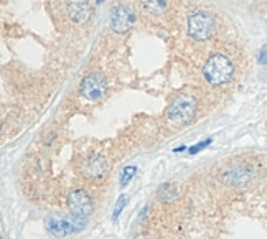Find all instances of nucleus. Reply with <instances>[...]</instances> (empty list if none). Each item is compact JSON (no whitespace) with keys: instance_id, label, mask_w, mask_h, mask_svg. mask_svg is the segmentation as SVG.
<instances>
[{"instance_id":"obj_1","label":"nucleus","mask_w":267,"mask_h":239,"mask_svg":"<svg viewBox=\"0 0 267 239\" xmlns=\"http://www.w3.org/2000/svg\"><path fill=\"white\" fill-rule=\"evenodd\" d=\"M233 73H234V66L231 63V60L224 55H211L206 61L205 68H203V74L206 78V81L209 84H224L228 83L229 79L233 78Z\"/></svg>"},{"instance_id":"obj_2","label":"nucleus","mask_w":267,"mask_h":239,"mask_svg":"<svg viewBox=\"0 0 267 239\" xmlns=\"http://www.w3.org/2000/svg\"><path fill=\"white\" fill-rule=\"evenodd\" d=\"M196 112V101L191 96H180L168 107V119L175 124H190Z\"/></svg>"},{"instance_id":"obj_3","label":"nucleus","mask_w":267,"mask_h":239,"mask_svg":"<svg viewBox=\"0 0 267 239\" xmlns=\"http://www.w3.org/2000/svg\"><path fill=\"white\" fill-rule=\"evenodd\" d=\"M214 30V18L208 12H196L188 18V33L195 40L209 38Z\"/></svg>"},{"instance_id":"obj_4","label":"nucleus","mask_w":267,"mask_h":239,"mask_svg":"<svg viewBox=\"0 0 267 239\" xmlns=\"http://www.w3.org/2000/svg\"><path fill=\"white\" fill-rule=\"evenodd\" d=\"M68 208L71 216L78 219H86L92 213V201L89 195L83 190H74L68 196Z\"/></svg>"},{"instance_id":"obj_5","label":"nucleus","mask_w":267,"mask_h":239,"mask_svg":"<svg viewBox=\"0 0 267 239\" xmlns=\"http://www.w3.org/2000/svg\"><path fill=\"white\" fill-rule=\"evenodd\" d=\"M79 92L89 101H97L106 92V79L97 73L88 74L79 84Z\"/></svg>"},{"instance_id":"obj_6","label":"nucleus","mask_w":267,"mask_h":239,"mask_svg":"<svg viewBox=\"0 0 267 239\" xmlns=\"http://www.w3.org/2000/svg\"><path fill=\"white\" fill-rule=\"evenodd\" d=\"M135 22V15L124 5H117L111 12V28L117 33H125Z\"/></svg>"},{"instance_id":"obj_7","label":"nucleus","mask_w":267,"mask_h":239,"mask_svg":"<svg viewBox=\"0 0 267 239\" xmlns=\"http://www.w3.org/2000/svg\"><path fill=\"white\" fill-rule=\"evenodd\" d=\"M74 221H78V218L71 216V219H68L63 216H50L46 219V228H48V231L51 234H55V236H66V234H71L76 231Z\"/></svg>"},{"instance_id":"obj_8","label":"nucleus","mask_w":267,"mask_h":239,"mask_svg":"<svg viewBox=\"0 0 267 239\" xmlns=\"http://www.w3.org/2000/svg\"><path fill=\"white\" fill-rule=\"evenodd\" d=\"M68 15L76 23H84L91 17V7L86 0H69L68 2Z\"/></svg>"},{"instance_id":"obj_9","label":"nucleus","mask_w":267,"mask_h":239,"mask_svg":"<svg viewBox=\"0 0 267 239\" xmlns=\"http://www.w3.org/2000/svg\"><path fill=\"white\" fill-rule=\"evenodd\" d=\"M107 170V163L102 157H92L83 162L81 172L89 178H99L106 173Z\"/></svg>"},{"instance_id":"obj_10","label":"nucleus","mask_w":267,"mask_h":239,"mask_svg":"<svg viewBox=\"0 0 267 239\" xmlns=\"http://www.w3.org/2000/svg\"><path fill=\"white\" fill-rule=\"evenodd\" d=\"M139 7L145 15L160 17L167 10V0H139Z\"/></svg>"},{"instance_id":"obj_11","label":"nucleus","mask_w":267,"mask_h":239,"mask_svg":"<svg viewBox=\"0 0 267 239\" xmlns=\"http://www.w3.org/2000/svg\"><path fill=\"white\" fill-rule=\"evenodd\" d=\"M177 195H178V190L175 185H163L160 188V198L163 201H173L177 200Z\"/></svg>"},{"instance_id":"obj_12","label":"nucleus","mask_w":267,"mask_h":239,"mask_svg":"<svg viewBox=\"0 0 267 239\" xmlns=\"http://www.w3.org/2000/svg\"><path fill=\"white\" fill-rule=\"evenodd\" d=\"M135 172H137V168H135V167H132V165L125 167L124 170H122V175H120V186H127L129 181L134 178Z\"/></svg>"},{"instance_id":"obj_13","label":"nucleus","mask_w":267,"mask_h":239,"mask_svg":"<svg viewBox=\"0 0 267 239\" xmlns=\"http://www.w3.org/2000/svg\"><path fill=\"white\" fill-rule=\"evenodd\" d=\"M127 196L125 195H120L119 196V200H117V203H116V206H114V214H112V219L114 221H117L119 219V216H120V213H122V209H124V206L127 205Z\"/></svg>"},{"instance_id":"obj_14","label":"nucleus","mask_w":267,"mask_h":239,"mask_svg":"<svg viewBox=\"0 0 267 239\" xmlns=\"http://www.w3.org/2000/svg\"><path fill=\"white\" fill-rule=\"evenodd\" d=\"M209 144H211V139H208V140H203V142L196 144L195 147H191V149H190V153H191V155H193V153H198L200 150H203L205 147H208Z\"/></svg>"},{"instance_id":"obj_15","label":"nucleus","mask_w":267,"mask_h":239,"mask_svg":"<svg viewBox=\"0 0 267 239\" xmlns=\"http://www.w3.org/2000/svg\"><path fill=\"white\" fill-rule=\"evenodd\" d=\"M259 63L261 64H267V50H262L261 53H259Z\"/></svg>"},{"instance_id":"obj_16","label":"nucleus","mask_w":267,"mask_h":239,"mask_svg":"<svg viewBox=\"0 0 267 239\" xmlns=\"http://www.w3.org/2000/svg\"><path fill=\"white\" fill-rule=\"evenodd\" d=\"M97 2H99V3H101V2H102V0H97Z\"/></svg>"}]
</instances>
